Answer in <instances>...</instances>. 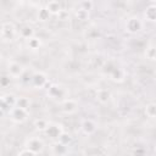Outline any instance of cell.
Here are the masks:
<instances>
[{
	"label": "cell",
	"instance_id": "obj_13",
	"mask_svg": "<svg viewBox=\"0 0 156 156\" xmlns=\"http://www.w3.org/2000/svg\"><path fill=\"white\" fill-rule=\"evenodd\" d=\"M112 82H116V83H122L123 80H124V78H126V72H124V69L122 68V67H119V66H116L115 68H113V71L107 76Z\"/></svg>",
	"mask_w": 156,
	"mask_h": 156
},
{
	"label": "cell",
	"instance_id": "obj_18",
	"mask_svg": "<svg viewBox=\"0 0 156 156\" xmlns=\"http://www.w3.org/2000/svg\"><path fill=\"white\" fill-rule=\"evenodd\" d=\"M46 7H48V10L50 11V13H51V15H55V16L62 10L61 4H60L57 0H51V1H49L48 5H46Z\"/></svg>",
	"mask_w": 156,
	"mask_h": 156
},
{
	"label": "cell",
	"instance_id": "obj_9",
	"mask_svg": "<svg viewBox=\"0 0 156 156\" xmlns=\"http://www.w3.org/2000/svg\"><path fill=\"white\" fill-rule=\"evenodd\" d=\"M6 72L12 77V78H21L23 76V73L26 72V68L22 63L17 62V61H9L7 62V67H6Z\"/></svg>",
	"mask_w": 156,
	"mask_h": 156
},
{
	"label": "cell",
	"instance_id": "obj_21",
	"mask_svg": "<svg viewBox=\"0 0 156 156\" xmlns=\"http://www.w3.org/2000/svg\"><path fill=\"white\" fill-rule=\"evenodd\" d=\"M16 106H20V107H22V108H27V110H29L30 106H32V100H30L28 96H24V95L18 96V98H17Z\"/></svg>",
	"mask_w": 156,
	"mask_h": 156
},
{
	"label": "cell",
	"instance_id": "obj_30",
	"mask_svg": "<svg viewBox=\"0 0 156 156\" xmlns=\"http://www.w3.org/2000/svg\"><path fill=\"white\" fill-rule=\"evenodd\" d=\"M18 156H24V155H30V156H34V155H37L32 149H29V147H27V146H24L21 151H18V154H17Z\"/></svg>",
	"mask_w": 156,
	"mask_h": 156
},
{
	"label": "cell",
	"instance_id": "obj_1",
	"mask_svg": "<svg viewBox=\"0 0 156 156\" xmlns=\"http://www.w3.org/2000/svg\"><path fill=\"white\" fill-rule=\"evenodd\" d=\"M68 94H69L68 88H66L63 84H60V83H51L46 90L48 98L54 101H58V102L67 99Z\"/></svg>",
	"mask_w": 156,
	"mask_h": 156
},
{
	"label": "cell",
	"instance_id": "obj_2",
	"mask_svg": "<svg viewBox=\"0 0 156 156\" xmlns=\"http://www.w3.org/2000/svg\"><path fill=\"white\" fill-rule=\"evenodd\" d=\"M18 34V29L12 22H2L1 24V39L4 43H12L16 40Z\"/></svg>",
	"mask_w": 156,
	"mask_h": 156
},
{
	"label": "cell",
	"instance_id": "obj_4",
	"mask_svg": "<svg viewBox=\"0 0 156 156\" xmlns=\"http://www.w3.org/2000/svg\"><path fill=\"white\" fill-rule=\"evenodd\" d=\"M29 84H30L34 89H44V88H46V87L50 85L49 78H48L46 73H44V72H41V71H35V72H33Z\"/></svg>",
	"mask_w": 156,
	"mask_h": 156
},
{
	"label": "cell",
	"instance_id": "obj_20",
	"mask_svg": "<svg viewBox=\"0 0 156 156\" xmlns=\"http://www.w3.org/2000/svg\"><path fill=\"white\" fill-rule=\"evenodd\" d=\"M27 46H28V49H30V50H33V51L40 49V46H41V40H40V38H38V37H35V35L32 37V38H29V39L27 40Z\"/></svg>",
	"mask_w": 156,
	"mask_h": 156
},
{
	"label": "cell",
	"instance_id": "obj_25",
	"mask_svg": "<svg viewBox=\"0 0 156 156\" xmlns=\"http://www.w3.org/2000/svg\"><path fill=\"white\" fill-rule=\"evenodd\" d=\"M11 79H12V77H11L7 72L4 73V74L1 76V78H0V85H1V88H7V87H10Z\"/></svg>",
	"mask_w": 156,
	"mask_h": 156
},
{
	"label": "cell",
	"instance_id": "obj_23",
	"mask_svg": "<svg viewBox=\"0 0 156 156\" xmlns=\"http://www.w3.org/2000/svg\"><path fill=\"white\" fill-rule=\"evenodd\" d=\"M144 112L149 118H156V104L155 102L147 104L144 108Z\"/></svg>",
	"mask_w": 156,
	"mask_h": 156
},
{
	"label": "cell",
	"instance_id": "obj_15",
	"mask_svg": "<svg viewBox=\"0 0 156 156\" xmlns=\"http://www.w3.org/2000/svg\"><path fill=\"white\" fill-rule=\"evenodd\" d=\"M144 18L147 22L156 23V4H151L144 11Z\"/></svg>",
	"mask_w": 156,
	"mask_h": 156
},
{
	"label": "cell",
	"instance_id": "obj_33",
	"mask_svg": "<svg viewBox=\"0 0 156 156\" xmlns=\"http://www.w3.org/2000/svg\"><path fill=\"white\" fill-rule=\"evenodd\" d=\"M13 1H21V0H13Z\"/></svg>",
	"mask_w": 156,
	"mask_h": 156
},
{
	"label": "cell",
	"instance_id": "obj_11",
	"mask_svg": "<svg viewBox=\"0 0 156 156\" xmlns=\"http://www.w3.org/2000/svg\"><path fill=\"white\" fill-rule=\"evenodd\" d=\"M98 129V123L91 118H83L80 122V130L84 135H93Z\"/></svg>",
	"mask_w": 156,
	"mask_h": 156
},
{
	"label": "cell",
	"instance_id": "obj_17",
	"mask_svg": "<svg viewBox=\"0 0 156 156\" xmlns=\"http://www.w3.org/2000/svg\"><path fill=\"white\" fill-rule=\"evenodd\" d=\"M49 123H50V122H49L46 118H37V119H34L33 126H34V128H35L38 132L44 133V132H45V129L48 128Z\"/></svg>",
	"mask_w": 156,
	"mask_h": 156
},
{
	"label": "cell",
	"instance_id": "obj_27",
	"mask_svg": "<svg viewBox=\"0 0 156 156\" xmlns=\"http://www.w3.org/2000/svg\"><path fill=\"white\" fill-rule=\"evenodd\" d=\"M83 154H84V155H98V154H104V151L100 150V149L96 147V146H89V147H87V149L83 151Z\"/></svg>",
	"mask_w": 156,
	"mask_h": 156
},
{
	"label": "cell",
	"instance_id": "obj_22",
	"mask_svg": "<svg viewBox=\"0 0 156 156\" xmlns=\"http://www.w3.org/2000/svg\"><path fill=\"white\" fill-rule=\"evenodd\" d=\"M50 16H51V13H50V11L48 10L46 6H45V7H40V9L38 10V13H37V18H38V21H40V22H45V21H48V20L50 18Z\"/></svg>",
	"mask_w": 156,
	"mask_h": 156
},
{
	"label": "cell",
	"instance_id": "obj_28",
	"mask_svg": "<svg viewBox=\"0 0 156 156\" xmlns=\"http://www.w3.org/2000/svg\"><path fill=\"white\" fill-rule=\"evenodd\" d=\"M93 6H94V4L91 0H83V1H80V5H79V7L88 10V11H90L93 9Z\"/></svg>",
	"mask_w": 156,
	"mask_h": 156
},
{
	"label": "cell",
	"instance_id": "obj_16",
	"mask_svg": "<svg viewBox=\"0 0 156 156\" xmlns=\"http://www.w3.org/2000/svg\"><path fill=\"white\" fill-rule=\"evenodd\" d=\"M18 34H20L21 38L28 40L29 38L34 37V29H33V27H30L29 24H24V26H22V27L18 29Z\"/></svg>",
	"mask_w": 156,
	"mask_h": 156
},
{
	"label": "cell",
	"instance_id": "obj_8",
	"mask_svg": "<svg viewBox=\"0 0 156 156\" xmlns=\"http://www.w3.org/2000/svg\"><path fill=\"white\" fill-rule=\"evenodd\" d=\"M60 110L65 115H74L79 110V104H78L77 100L67 98V99H65L60 102Z\"/></svg>",
	"mask_w": 156,
	"mask_h": 156
},
{
	"label": "cell",
	"instance_id": "obj_10",
	"mask_svg": "<svg viewBox=\"0 0 156 156\" xmlns=\"http://www.w3.org/2000/svg\"><path fill=\"white\" fill-rule=\"evenodd\" d=\"M24 146L32 149L38 155V154H41L43 152V150L45 147V144H44V141H43L41 138H39V136H30V138H28L26 140Z\"/></svg>",
	"mask_w": 156,
	"mask_h": 156
},
{
	"label": "cell",
	"instance_id": "obj_14",
	"mask_svg": "<svg viewBox=\"0 0 156 156\" xmlns=\"http://www.w3.org/2000/svg\"><path fill=\"white\" fill-rule=\"evenodd\" d=\"M96 100L101 105H106L111 100V91L106 88H100L96 90Z\"/></svg>",
	"mask_w": 156,
	"mask_h": 156
},
{
	"label": "cell",
	"instance_id": "obj_24",
	"mask_svg": "<svg viewBox=\"0 0 156 156\" xmlns=\"http://www.w3.org/2000/svg\"><path fill=\"white\" fill-rule=\"evenodd\" d=\"M72 140H73V138H72V135H71L68 132H63V133L60 135V138H58V141L62 143V144H65V145H67V146L71 145Z\"/></svg>",
	"mask_w": 156,
	"mask_h": 156
},
{
	"label": "cell",
	"instance_id": "obj_6",
	"mask_svg": "<svg viewBox=\"0 0 156 156\" xmlns=\"http://www.w3.org/2000/svg\"><path fill=\"white\" fill-rule=\"evenodd\" d=\"M124 29L129 34H138L143 29V21L138 16H130L124 22Z\"/></svg>",
	"mask_w": 156,
	"mask_h": 156
},
{
	"label": "cell",
	"instance_id": "obj_31",
	"mask_svg": "<svg viewBox=\"0 0 156 156\" xmlns=\"http://www.w3.org/2000/svg\"><path fill=\"white\" fill-rule=\"evenodd\" d=\"M30 1H32V2H38L39 0H30Z\"/></svg>",
	"mask_w": 156,
	"mask_h": 156
},
{
	"label": "cell",
	"instance_id": "obj_29",
	"mask_svg": "<svg viewBox=\"0 0 156 156\" xmlns=\"http://www.w3.org/2000/svg\"><path fill=\"white\" fill-rule=\"evenodd\" d=\"M56 16H57V20H58V21H67V20L69 18L68 11H67V10H63V9H62Z\"/></svg>",
	"mask_w": 156,
	"mask_h": 156
},
{
	"label": "cell",
	"instance_id": "obj_32",
	"mask_svg": "<svg viewBox=\"0 0 156 156\" xmlns=\"http://www.w3.org/2000/svg\"><path fill=\"white\" fill-rule=\"evenodd\" d=\"M154 61H155V62H156V56H155V58H154Z\"/></svg>",
	"mask_w": 156,
	"mask_h": 156
},
{
	"label": "cell",
	"instance_id": "obj_12",
	"mask_svg": "<svg viewBox=\"0 0 156 156\" xmlns=\"http://www.w3.org/2000/svg\"><path fill=\"white\" fill-rule=\"evenodd\" d=\"M50 151L52 155L56 156H62V155H67L68 154V146L60 143L58 140L52 141V144L50 145Z\"/></svg>",
	"mask_w": 156,
	"mask_h": 156
},
{
	"label": "cell",
	"instance_id": "obj_19",
	"mask_svg": "<svg viewBox=\"0 0 156 156\" xmlns=\"http://www.w3.org/2000/svg\"><path fill=\"white\" fill-rule=\"evenodd\" d=\"M74 16H76V18H77L78 21L84 22V21H88V20H89V17H90V11L79 7V9H77V10L74 11Z\"/></svg>",
	"mask_w": 156,
	"mask_h": 156
},
{
	"label": "cell",
	"instance_id": "obj_26",
	"mask_svg": "<svg viewBox=\"0 0 156 156\" xmlns=\"http://www.w3.org/2000/svg\"><path fill=\"white\" fill-rule=\"evenodd\" d=\"M155 56H156V48L152 46V45L147 46L146 50H145V57L149 58V60H152V61H154Z\"/></svg>",
	"mask_w": 156,
	"mask_h": 156
},
{
	"label": "cell",
	"instance_id": "obj_3",
	"mask_svg": "<svg viewBox=\"0 0 156 156\" xmlns=\"http://www.w3.org/2000/svg\"><path fill=\"white\" fill-rule=\"evenodd\" d=\"M7 116L10 117V119H11L13 123L22 124V123H24V122L29 118V110L22 108V107H20V106H13V107L7 112Z\"/></svg>",
	"mask_w": 156,
	"mask_h": 156
},
{
	"label": "cell",
	"instance_id": "obj_5",
	"mask_svg": "<svg viewBox=\"0 0 156 156\" xmlns=\"http://www.w3.org/2000/svg\"><path fill=\"white\" fill-rule=\"evenodd\" d=\"M17 98L13 93H5L0 96V108H1V112L5 115H7V112L13 107L16 106V102H17Z\"/></svg>",
	"mask_w": 156,
	"mask_h": 156
},
{
	"label": "cell",
	"instance_id": "obj_7",
	"mask_svg": "<svg viewBox=\"0 0 156 156\" xmlns=\"http://www.w3.org/2000/svg\"><path fill=\"white\" fill-rule=\"evenodd\" d=\"M63 132H65V129H63V126H62L61 123L50 122L49 126H48V128L45 129L44 134H45V136H48L50 140L55 141V140H58L60 135H61Z\"/></svg>",
	"mask_w": 156,
	"mask_h": 156
}]
</instances>
